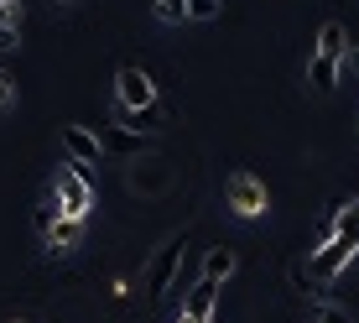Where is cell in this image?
Masks as SVG:
<instances>
[{
  "label": "cell",
  "mask_w": 359,
  "mask_h": 323,
  "mask_svg": "<svg viewBox=\"0 0 359 323\" xmlns=\"http://www.w3.org/2000/svg\"><path fill=\"white\" fill-rule=\"evenodd\" d=\"M313 323H354V313L339 308V303H328V297H313Z\"/></svg>",
  "instance_id": "5bb4252c"
},
{
  "label": "cell",
  "mask_w": 359,
  "mask_h": 323,
  "mask_svg": "<svg viewBox=\"0 0 359 323\" xmlns=\"http://www.w3.org/2000/svg\"><path fill=\"white\" fill-rule=\"evenodd\" d=\"M0 6H6V0H0Z\"/></svg>",
  "instance_id": "cb8c5ba5"
},
{
  "label": "cell",
  "mask_w": 359,
  "mask_h": 323,
  "mask_svg": "<svg viewBox=\"0 0 359 323\" xmlns=\"http://www.w3.org/2000/svg\"><path fill=\"white\" fill-rule=\"evenodd\" d=\"M234 271V251H224V245H219V251H208V261H203V277L208 282H224Z\"/></svg>",
  "instance_id": "4fadbf2b"
},
{
  "label": "cell",
  "mask_w": 359,
  "mask_h": 323,
  "mask_svg": "<svg viewBox=\"0 0 359 323\" xmlns=\"http://www.w3.org/2000/svg\"><path fill=\"white\" fill-rule=\"evenodd\" d=\"M63 6H79V0H63Z\"/></svg>",
  "instance_id": "603a6c76"
},
{
  "label": "cell",
  "mask_w": 359,
  "mask_h": 323,
  "mask_svg": "<svg viewBox=\"0 0 359 323\" xmlns=\"http://www.w3.org/2000/svg\"><path fill=\"white\" fill-rule=\"evenodd\" d=\"M156 21L182 27V21H188V0H156Z\"/></svg>",
  "instance_id": "2e32d148"
},
{
  "label": "cell",
  "mask_w": 359,
  "mask_h": 323,
  "mask_svg": "<svg viewBox=\"0 0 359 323\" xmlns=\"http://www.w3.org/2000/svg\"><path fill=\"white\" fill-rule=\"evenodd\" d=\"M214 303H219V282L198 277L188 287V297H182V313H188L193 323H208V318H214Z\"/></svg>",
  "instance_id": "ba28073f"
},
{
  "label": "cell",
  "mask_w": 359,
  "mask_h": 323,
  "mask_svg": "<svg viewBox=\"0 0 359 323\" xmlns=\"http://www.w3.org/2000/svg\"><path fill=\"white\" fill-rule=\"evenodd\" d=\"M0 47H16V27H0Z\"/></svg>",
  "instance_id": "44dd1931"
},
{
  "label": "cell",
  "mask_w": 359,
  "mask_h": 323,
  "mask_svg": "<svg viewBox=\"0 0 359 323\" xmlns=\"http://www.w3.org/2000/svg\"><path fill=\"white\" fill-rule=\"evenodd\" d=\"M130 188H146V193H156V188H167V172L156 167V162H151V167H146V172L135 167V172H130Z\"/></svg>",
  "instance_id": "9a60e30c"
},
{
  "label": "cell",
  "mask_w": 359,
  "mask_h": 323,
  "mask_svg": "<svg viewBox=\"0 0 359 323\" xmlns=\"http://www.w3.org/2000/svg\"><path fill=\"white\" fill-rule=\"evenodd\" d=\"M120 126H130V131H162L167 126V110H162V99L156 105H146V110H120Z\"/></svg>",
  "instance_id": "30bf717a"
},
{
  "label": "cell",
  "mask_w": 359,
  "mask_h": 323,
  "mask_svg": "<svg viewBox=\"0 0 359 323\" xmlns=\"http://www.w3.org/2000/svg\"><path fill=\"white\" fill-rule=\"evenodd\" d=\"M11 105H16V79L0 68V110H11Z\"/></svg>",
  "instance_id": "ffe728a7"
},
{
  "label": "cell",
  "mask_w": 359,
  "mask_h": 323,
  "mask_svg": "<svg viewBox=\"0 0 359 323\" xmlns=\"http://www.w3.org/2000/svg\"><path fill=\"white\" fill-rule=\"evenodd\" d=\"M307 79H313L318 94H333V89H339V58H333V53H313V58H307Z\"/></svg>",
  "instance_id": "9c48e42d"
},
{
  "label": "cell",
  "mask_w": 359,
  "mask_h": 323,
  "mask_svg": "<svg viewBox=\"0 0 359 323\" xmlns=\"http://www.w3.org/2000/svg\"><path fill=\"white\" fill-rule=\"evenodd\" d=\"M219 16V0H188V21H214Z\"/></svg>",
  "instance_id": "ac0fdd59"
},
{
  "label": "cell",
  "mask_w": 359,
  "mask_h": 323,
  "mask_svg": "<svg viewBox=\"0 0 359 323\" xmlns=\"http://www.w3.org/2000/svg\"><path fill=\"white\" fill-rule=\"evenodd\" d=\"M99 146L115 152V157H141V152H151V136L130 131V126H104V131H99Z\"/></svg>",
  "instance_id": "52a82bcc"
},
{
  "label": "cell",
  "mask_w": 359,
  "mask_h": 323,
  "mask_svg": "<svg viewBox=\"0 0 359 323\" xmlns=\"http://www.w3.org/2000/svg\"><path fill=\"white\" fill-rule=\"evenodd\" d=\"M182 251H188V240H182V235H172L162 251L151 256V266H146V297L172 292V282H177V266H182Z\"/></svg>",
  "instance_id": "277c9868"
},
{
  "label": "cell",
  "mask_w": 359,
  "mask_h": 323,
  "mask_svg": "<svg viewBox=\"0 0 359 323\" xmlns=\"http://www.w3.org/2000/svg\"><path fill=\"white\" fill-rule=\"evenodd\" d=\"M177 323H193V318H188V313H182V318H177Z\"/></svg>",
  "instance_id": "7402d4cb"
},
{
  "label": "cell",
  "mask_w": 359,
  "mask_h": 323,
  "mask_svg": "<svg viewBox=\"0 0 359 323\" xmlns=\"http://www.w3.org/2000/svg\"><path fill=\"white\" fill-rule=\"evenodd\" d=\"M63 152H68V162H79V167H99L104 146H99V131H89V126H63Z\"/></svg>",
  "instance_id": "8992f818"
},
{
  "label": "cell",
  "mask_w": 359,
  "mask_h": 323,
  "mask_svg": "<svg viewBox=\"0 0 359 323\" xmlns=\"http://www.w3.org/2000/svg\"><path fill=\"white\" fill-rule=\"evenodd\" d=\"M57 214H63V209H57V198H47V204L32 214V225H36V235H42V240H47V230L57 225Z\"/></svg>",
  "instance_id": "e0dca14e"
},
{
  "label": "cell",
  "mask_w": 359,
  "mask_h": 323,
  "mask_svg": "<svg viewBox=\"0 0 359 323\" xmlns=\"http://www.w3.org/2000/svg\"><path fill=\"white\" fill-rule=\"evenodd\" d=\"M146 105H156V84H151V73L126 63V68L115 73V110H146Z\"/></svg>",
  "instance_id": "5b68a950"
},
{
  "label": "cell",
  "mask_w": 359,
  "mask_h": 323,
  "mask_svg": "<svg viewBox=\"0 0 359 323\" xmlns=\"http://www.w3.org/2000/svg\"><path fill=\"white\" fill-rule=\"evenodd\" d=\"M313 53H333V58L349 53V42H344V27H339V21H328V27L318 32V47H313Z\"/></svg>",
  "instance_id": "7c38bea8"
},
{
  "label": "cell",
  "mask_w": 359,
  "mask_h": 323,
  "mask_svg": "<svg viewBox=\"0 0 359 323\" xmlns=\"http://www.w3.org/2000/svg\"><path fill=\"white\" fill-rule=\"evenodd\" d=\"M79 235H83V219L57 214V225L47 230V251H73V245H79Z\"/></svg>",
  "instance_id": "8fae6325"
},
{
  "label": "cell",
  "mask_w": 359,
  "mask_h": 323,
  "mask_svg": "<svg viewBox=\"0 0 359 323\" xmlns=\"http://www.w3.org/2000/svg\"><path fill=\"white\" fill-rule=\"evenodd\" d=\"M224 198H229V209L240 219H261L271 209V193H266V183L255 178V172H234V178L224 183Z\"/></svg>",
  "instance_id": "3957f363"
},
{
  "label": "cell",
  "mask_w": 359,
  "mask_h": 323,
  "mask_svg": "<svg viewBox=\"0 0 359 323\" xmlns=\"http://www.w3.org/2000/svg\"><path fill=\"white\" fill-rule=\"evenodd\" d=\"M344 79H359V47H349V53L339 58V84Z\"/></svg>",
  "instance_id": "d6986e66"
},
{
  "label": "cell",
  "mask_w": 359,
  "mask_h": 323,
  "mask_svg": "<svg viewBox=\"0 0 359 323\" xmlns=\"http://www.w3.org/2000/svg\"><path fill=\"white\" fill-rule=\"evenodd\" d=\"M53 198H57V209H63L68 219H83V214H89V204H94L89 172H83L79 162H63L57 178H53Z\"/></svg>",
  "instance_id": "6da1fadb"
},
{
  "label": "cell",
  "mask_w": 359,
  "mask_h": 323,
  "mask_svg": "<svg viewBox=\"0 0 359 323\" xmlns=\"http://www.w3.org/2000/svg\"><path fill=\"white\" fill-rule=\"evenodd\" d=\"M354 256H359V240H354V235H333V240H323L318 251H307V271H313V282L323 287V282H333Z\"/></svg>",
  "instance_id": "7a4b0ae2"
}]
</instances>
